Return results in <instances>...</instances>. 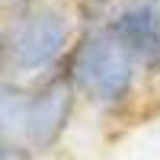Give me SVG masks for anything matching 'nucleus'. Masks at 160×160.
I'll use <instances>...</instances> for the list:
<instances>
[{"mask_svg":"<svg viewBox=\"0 0 160 160\" xmlns=\"http://www.w3.org/2000/svg\"><path fill=\"white\" fill-rule=\"evenodd\" d=\"M74 16L51 0L10 10L3 22V80L38 83L64 68L77 42Z\"/></svg>","mask_w":160,"mask_h":160,"instance_id":"f257e3e1","label":"nucleus"},{"mask_svg":"<svg viewBox=\"0 0 160 160\" xmlns=\"http://www.w3.org/2000/svg\"><path fill=\"white\" fill-rule=\"evenodd\" d=\"M61 71L68 74L80 99L99 112L128 109L138 90V77L144 74L141 64L131 58V51L106 26L80 29Z\"/></svg>","mask_w":160,"mask_h":160,"instance_id":"f03ea898","label":"nucleus"},{"mask_svg":"<svg viewBox=\"0 0 160 160\" xmlns=\"http://www.w3.org/2000/svg\"><path fill=\"white\" fill-rule=\"evenodd\" d=\"M80 93L68 80L64 71H55L51 77L32 83V96H29V115H26V128H22V144L32 148L35 157L51 154L61 144V138L68 135L71 118L77 112Z\"/></svg>","mask_w":160,"mask_h":160,"instance_id":"7ed1b4c3","label":"nucleus"},{"mask_svg":"<svg viewBox=\"0 0 160 160\" xmlns=\"http://www.w3.org/2000/svg\"><path fill=\"white\" fill-rule=\"evenodd\" d=\"M106 29L131 51L144 74L160 77V0H122Z\"/></svg>","mask_w":160,"mask_h":160,"instance_id":"20e7f679","label":"nucleus"},{"mask_svg":"<svg viewBox=\"0 0 160 160\" xmlns=\"http://www.w3.org/2000/svg\"><path fill=\"white\" fill-rule=\"evenodd\" d=\"M29 96H32L29 83L3 80V87H0V141H22Z\"/></svg>","mask_w":160,"mask_h":160,"instance_id":"39448f33","label":"nucleus"},{"mask_svg":"<svg viewBox=\"0 0 160 160\" xmlns=\"http://www.w3.org/2000/svg\"><path fill=\"white\" fill-rule=\"evenodd\" d=\"M0 160H38V157L22 141H0Z\"/></svg>","mask_w":160,"mask_h":160,"instance_id":"423d86ee","label":"nucleus"}]
</instances>
